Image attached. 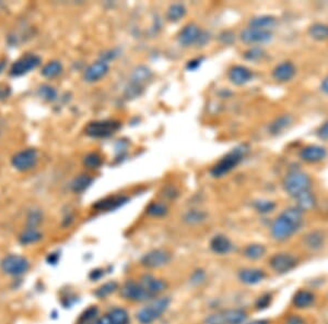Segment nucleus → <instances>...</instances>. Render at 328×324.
Here are the masks:
<instances>
[{
	"label": "nucleus",
	"mask_w": 328,
	"mask_h": 324,
	"mask_svg": "<svg viewBox=\"0 0 328 324\" xmlns=\"http://www.w3.org/2000/svg\"><path fill=\"white\" fill-rule=\"evenodd\" d=\"M202 60V58H200V59L197 58V59H194V60H190V61H188V63H187L186 68L188 70H196L199 66H200Z\"/></svg>",
	"instance_id": "48"
},
{
	"label": "nucleus",
	"mask_w": 328,
	"mask_h": 324,
	"mask_svg": "<svg viewBox=\"0 0 328 324\" xmlns=\"http://www.w3.org/2000/svg\"><path fill=\"white\" fill-rule=\"evenodd\" d=\"M327 156V151L325 147L316 144L304 146L300 151V158L306 163H318L325 160Z\"/></svg>",
	"instance_id": "17"
},
{
	"label": "nucleus",
	"mask_w": 328,
	"mask_h": 324,
	"mask_svg": "<svg viewBox=\"0 0 328 324\" xmlns=\"http://www.w3.org/2000/svg\"><path fill=\"white\" fill-rule=\"evenodd\" d=\"M120 128L117 120L92 121L86 127V134L91 138H108L113 135Z\"/></svg>",
	"instance_id": "6"
},
{
	"label": "nucleus",
	"mask_w": 328,
	"mask_h": 324,
	"mask_svg": "<svg viewBox=\"0 0 328 324\" xmlns=\"http://www.w3.org/2000/svg\"><path fill=\"white\" fill-rule=\"evenodd\" d=\"M171 253L164 249H154L146 253L142 258V265L147 269H159L171 261Z\"/></svg>",
	"instance_id": "10"
},
{
	"label": "nucleus",
	"mask_w": 328,
	"mask_h": 324,
	"mask_svg": "<svg viewBox=\"0 0 328 324\" xmlns=\"http://www.w3.org/2000/svg\"><path fill=\"white\" fill-rule=\"evenodd\" d=\"M84 163L86 168L98 169V167H101L103 160H102V157L98 154V153H90V154H88L84 157Z\"/></svg>",
	"instance_id": "40"
},
{
	"label": "nucleus",
	"mask_w": 328,
	"mask_h": 324,
	"mask_svg": "<svg viewBox=\"0 0 328 324\" xmlns=\"http://www.w3.org/2000/svg\"><path fill=\"white\" fill-rule=\"evenodd\" d=\"M265 276V272L260 269H243L238 272V280L248 285L258 284Z\"/></svg>",
	"instance_id": "22"
},
{
	"label": "nucleus",
	"mask_w": 328,
	"mask_h": 324,
	"mask_svg": "<svg viewBox=\"0 0 328 324\" xmlns=\"http://www.w3.org/2000/svg\"><path fill=\"white\" fill-rule=\"evenodd\" d=\"M264 55L265 54H264L262 49L258 48V47H254V48H250L248 51H245L244 57H245V59H248V60L256 61V60H258V59H262Z\"/></svg>",
	"instance_id": "43"
},
{
	"label": "nucleus",
	"mask_w": 328,
	"mask_h": 324,
	"mask_svg": "<svg viewBox=\"0 0 328 324\" xmlns=\"http://www.w3.org/2000/svg\"><path fill=\"white\" fill-rule=\"evenodd\" d=\"M62 71V66L60 61H50L48 64H45L42 69V74L45 78L52 79L55 76L60 75Z\"/></svg>",
	"instance_id": "34"
},
{
	"label": "nucleus",
	"mask_w": 328,
	"mask_h": 324,
	"mask_svg": "<svg viewBox=\"0 0 328 324\" xmlns=\"http://www.w3.org/2000/svg\"><path fill=\"white\" fill-rule=\"evenodd\" d=\"M185 14H186V8L180 3L172 4L168 10V19L172 22H178L180 19H183Z\"/></svg>",
	"instance_id": "35"
},
{
	"label": "nucleus",
	"mask_w": 328,
	"mask_h": 324,
	"mask_svg": "<svg viewBox=\"0 0 328 324\" xmlns=\"http://www.w3.org/2000/svg\"><path fill=\"white\" fill-rule=\"evenodd\" d=\"M58 258H60V256L56 255V253H52V255L48 256V261L50 263H52V264H55V263L57 262V260H58Z\"/></svg>",
	"instance_id": "54"
},
{
	"label": "nucleus",
	"mask_w": 328,
	"mask_h": 324,
	"mask_svg": "<svg viewBox=\"0 0 328 324\" xmlns=\"http://www.w3.org/2000/svg\"><path fill=\"white\" fill-rule=\"evenodd\" d=\"M103 275L102 270H96V271H92L91 274H90V279L91 280H98L101 276Z\"/></svg>",
	"instance_id": "51"
},
{
	"label": "nucleus",
	"mask_w": 328,
	"mask_h": 324,
	"mask_svg": "<svg viewBox=\"0 0 328 324\" xmlns=\"http://www.w3.org/2000/svg\"><path fill=\"white\" fill-rule=\"evenodd\" d=\"M170 300L168 297H161L152 300V302L137 312V320L140 324H151L156 321L168 308Z\"/></svg>",
	"instance_id": "4"
},
{
	"label": "nucleus",
	"mask_w": 328,
	"mask_h": 324,
	"mask_svg": "<svg viewBox=\"0 0 328 324\" xmlns=\"http://www.w3.org/2000/svg\"><path fill=\"white\" fill-rule=\"evenodd\" d=\"M98 309L94 307V306H92V307L88 308L86 311H84V314L79 317L77 324H92L98 319Z\"/></svg>",
	"instance_id": "37"
},
{
	"label": "nucleus",
	"mask_w": 328,
	"mask_h": 324,
	"mask_svg": "<svg viewBox=\"0 0 328 324\" xmlns=\"http://www.w3.org/2000/svg\"><path fill=\"white\" fill-rule=\"evenodd\" d=\"M38 93L40 96H42L44 99H48V101H54L57 95L56 91L50 85L40 86Z\"/></svg>",
	"instance_id": "42"
},
{
	"label": "nucleus",
	"mask_w": 328,
	"mask_h": 324,
	"mask_svg": "<svg viewBox=\"0 0 328 324\" xmlns=\"http://www.w3.org/2000/svg\"><path fill=\"white\" fill-rule=\"evenodd\" d=\"M233 248V245L230 239L224 235H216L210 241V249L216 255L224 256L228 255Z\"/></svg>",
	"instance_id": "23"
},
{
	"label": "nucleus",
	"mask_w": 328,
	"mask_h": 324,
	"mask_svg": "<svg viewBox=\"0 0 328 324\" xmlns=\"http://www.w3.org/2000/svg\"><path fill=\"white\" fill-rule=\"evenodd\" d=\"M308 35L318 42L328 39V25L324 23H314L308 28Z\"/></svg>",
	"instance_id": "28"
},
{
	"label": "nucleus",
	"mask_w": 328,
	"mask_h": 324,
	"mask_svg": "<svg viewBox=\"0 0 328 324\" xmlns=\"http://www.w3.org/2000/svg\"><path fill=\"white\" fill-rule=\"evenodd\" d=\"M296 208L302 212H308L315 208L316 199L311 191H306L301 193L296 198Z\"/></svg>",
	"instance_id": "24"
},
{
	"label": "nucleus",
	"mask_w": 328,
	"mask_h": 324,
	"mask_svg": "<svg viewBox=\"0 0 328 324\" xmlns=\"http://www.w3.org/2000/svg\"><path fill=\"white\" fill-rule=\"evenodd\" d=\"M276 23H277L276 19L272 15H260L252 19L250 22V26L255 28L266 29V31H272V28L276 25Z\"/></svg>",
	"instance_id": "25"
},
{
	"label": "nucleus",
	"mask_w": 328,
	"mask_h": 324,
	"mask_svg": "<svg viewBox=\"0 0 328 324\" xmlns=\"http://www.w3.org/2000/svg\"><path fill=\"white\" fill-rule=\"evenodd\" d=\"M248 324H269L266 320H255V321H252Z\"/></svg>",
	"instance_id": "55"
},
{
	"label": "nucleus",
	"mask_w": 328,
	"mask_h": 324,
	"mask_svg": "<svg viewBox=\"0 0 328 324\" xmlns=\"http://www.w3.org/2000/svg\"><path fill=\"white\" fill-rule=\"evenodd\" d=\"M270 268L277 273H286L294 270L296 265V260L289 253H277L269 260Z\"/></svg>",
	"instance_id": "14"
},
{
	"label": "nucleus",
	"mask_w": 328,
	"mask_h": 324,
	"mask_svg": "<svg viewBox=\"0 0 328 324\" xmlns=\"http://www.w3.org/2000/svg\"><path fill=\"white\" fill-rule=\"evenodd\" d=\"M324 240H325L324 233H322L320 231H314L306 236L304 243H306L308 248L316 250V249H320V247L323 246Z\"/></svg>",
	"instance_id": "29"
},
{
	"label": "nucleus",
	"mask_w": 328,
	"mask_h": 324,
	"mask_svg": "<svg viewBox=\"0 0 328 324\" xmlns=\"http://www.w3.org/2000/svg\"><path fill=\"white\" fill-rule=\"evenodd\" d=\"M92 177L89 175H80L72 180V190L76 193H81L86 190L92 184Z\"/></svg>",
	"instance_id": "31"
},
{
	"label": "nucleus",
	"mask_w": 328,
	"mask_h": 324,
	"mask_svg": "<svg viewBox=\"0 0 328 324\" xmlns=\"http://www.w3.org/2000/svg\"><path fill=\"white\" fill-rule=\"evenodd\" d=\"M202 34L204 33L200 31V28H199L196 24L190 23V24H187L186 26H184V28L180 32L178 42L182 46L190 47L192 45L200 42Z\"/></svg>",
	"instance_id": "16"
},
{
	"label": "nucleus",
	"mask_w": 328,
	"mask_h": 324,
	"mask_svg": "<svg viewBox=\"0 0 328 324\" xmlns=\"http://www.w3.org/2000/svg\"><path fill=\"white\" fill-rule=\"evenodd\" d=\"M42 234L35 228H28L26 232H23L20 235L19 241L22 245H33L38 243V241L42 239Z\"/></svg>",
	"instance_id": "32"
},
{
	"label": "nucleus",
	"mask_w": 328,
	"mask_h": 324,
	"mask_svg": "<svg viewBox=\"0 0 328 324\" xmlns=\"http://www.w3.org/2000/svg\"><path fill=\"white\" fill-rule=\"evenodd\" d=\"M270 302H272L270 295H269V294L264 295V296L260 297V299L257 300L256 307H257V309H265V308L268 307L269 305H270Z\"/></svg>",
	"instance_id": "45"
},
{
	"label": "nucleus",
	"mask_w": 328,
	"mask_h": 324,
	"mask_svg": "<svg viewBox=\"0 0 328 324\" xmlns=\"http://www.w3.org/2000/svg\"><path fill=\"white\" fill-rule=\"evenodd\" d=\"M139 284L142 286L144 290L146 291L151 299L159 296L161 293L168 288V283L161 279H158L156 276L151 274H144L140 278Z\"/></svg>",
	"instance_id": "13"
},
{
	"label": "nucleus",
	"mask_w": 328,
	"mask_h": 324,
	"mask_svg": "<svg viewBox=\"0 0 328 324\" xmlns=\"http://www.w3.org/2000/svg\"><path fill=\"white\" fill-rule=\"evenodd\" d=\"M292 123V117L290 115H284L277 118L276 120L272 122V125L269 126V132L272 134H278L282 132L284 129L288 128Z\"/></svg>",
	"instance_id": "30"
},
{
	"label": "nucleus",
	"mask_w": 328,
	"mask_h": 324,
	"mask_svg": "<svg viewBox=\"0 0 328 324\" xmlns=\"http://www.w3.org/2000/svg\"><path fill=\"white\" fill-rule=\"evenodd\" d=\"M266 253V248L260 244H252L248 245L244 249V257L250 259V260H258L262 258Z\"/></svg>",
	"instance_id": "33"
},
{
	"label": "nucleus",
	"mask_w": 328,
	"mask_h": 324,
	"mask_svg": "<svg viewBox=\"0 0 328 324\" xmlns=\"http://www.w3.org/2000/svg\"><path fill=\"white\" fill-rule=\"evenodd\" d=\"M151 71L144 66H140L132 74L130 84L126 90V96L128 98H134L139 96L144 91V86L147 81L151 79Z\"/></svg>",
	"instance_id": "7"
},
{
	"label": "nucleus",
	"mask_w": 328,
	"mask_h": 324,
	"mask_svg": "<svg viewBox=\"0 0 328 324\" xmlns=\"http://www.w3.org/2000/svg\"><path fill=\"white\" fill-rule=\"evenodd\" d=\"M40 63V58L34 54H28L16 60L10 69V74L12 76H21L26 74L31 70L38 68Z\"/></svg>",
	"instance_id": "12"
},
{
	"label": "nucleus",
	"mask_w": 328,
	"mask_h": 324,
	"mask_svg": "<svg viewBox=\"0 0 328 324\" xmlns=\"http://www.w3.org/2000/svg\"><path fill=\"white\" fill-rule=\"evenodd\" d=\"M42 222V214L38 211H32L30 215L28 217V224L30 228H35V226H38V224Z\"/></svg>",
	"instance_id": "44"
},
{
	"label": "nucleus",
	"mask_w": 328,
	"mask_h": 324,
	"mask_svg": "<svg viewBox=\"0 0 328 324\" xmlns=\"http://www.w3.org/2000/svg\"><path fill=\"white\" fill-rule=\"evenodd\" d=\"M320 90H322V92H324L328 95V76H326V78L323 80V82H322Z\"/></svg>",
	"instance_id": "53"
},
{
	"label": "nucleus",
	"mask_w": 328,
	"mask_h": 324,
	"mask_svg": "<svg viewBox=\"0 0 328 324\" xmlns=\"http://www.w3.org/2000/svg\"><path fill=\"white\" fill-rule=\"evenodd\" d=\"M253 79V72L244 66H234L229 71V80L236 85H244Z\"/></svg>",
	"instance_id": "19"
},
{
	"label": "nucleus",
	"mask_w": 328,
	"mask_h": 324,
	"mask_svg": "<svg viewBox=\"0 0 328 324\" xmlns=\"http://www.w3.org/2000/svg\"><path fill=\"white\" fill-rule=\"evenodd\" d=\"M248 319V314L241 309L224 310L210 315L204 320V324H243Z\"/></svg>",
	"instance_id": "5"
},
{
	"label": "nucleus",
	"mask_w": 328,
	"mask_h": 324,
	"mask_svg": "<svg viewBox=\"0 0 328 324\" xmlns=\"http://www.w3.org/2000/svg\"><path fill=\"white\" fill-rule=\"evenodd\" d=\"M92 324H110V323L108 321V316H104V317H101V318H98V319L94 322H93Z\"/></svg>",
	"instance_id": "52"
},
{
	"label": "nucleus",
	"mask_w": 328,
	"mask_h": 324,
	"mask_svg": "<svg viewBox=\"0 0 328 324\" xmlns=\"http://www.w3.org/2000/svg\"><path fill=\"white\" fill-rule=\"evenodd\" d=\"M303 224V212L296 206L286 209L274 221L270 233L274 239L282 241L290 238Z\"/></svg>",
	"instance_id": "1"
},
{
	"label": "nucleus",
	"mask_w": 328,
	"mask_h": 324,
	"mask_svg": "<svg viewBox=\"0 0 328 324\" xmlns=\"http://www.w3.org/2000/svg\"><path fill=\"white\" fill-rule=\"evenodd\" d=\"M110 324H130V318L128 312L122 308H113L106 315Z\"/></svg>",
	"instance_id": "26"
},
{
	"label": "nucleus",
	"mask_w": 328,
	"mask_h": 324,
	"mask_svg": "<svg viewBox=\"0 0 328 324\" xmlns=\"http://www.w3.org/2000/svg\"><path fill=\"white\" fill-rule=\"evenodd\" d=\"M10 95V87L7 85H0V99L7 98Z\"/></svg>",
	"instance_id": "49"
},
{
	"label": "nucleus",
	"mask_w": 328,
	"mask_h": 324,
	"mask_svg": "<svg viewBox=\"0 0 328 324\" xmlns=\"http://www.w3.org/2000/svg\"><path fill=\"white\" fill-rule=\"evenodd\" d=\"M0 267H2V270L6 274L11 276H20L28 272V269H30V262L24 257L10 255L2 259Z\"/></svg>",
	"instance_id": "8"
},
{
	"label": "nucleus",
	"mask_w": 328,
	"mask_h": 324,
	"mask_svg": "<svg viewBox=\"0 0 328 324\" xmlns=\"http://www.w3.org/2000/svg\"><path fill=\"white\" fill-rule=\"evenodd\" d=\"M296 68L290 61H284L274 69L272 76L274 80L279 82H286L290 81L296 75Z\"/></svg>",
	"instance_id": "21"
},
{
	"label": "nucleus",
	"mask_w": 328,
	"mask_h": 324,
	"mask_svg": "<svg viewBox=\"0 0 328 324\" xmlns=\"http://www.w3.org/2000/svg\"><path fill=\"white\" fill-rule=\"evenodd\" d=\"M38 161V151L34 149H28L24 151H21L12 157V163L14 167L21 172H26L30 170L33 167L36 166Z\"/></svg>",
	"instance_id": "11"
},
{
	"label": "nucleus",
	"mask_w": 328,
	"mask_h": 324,
	"mask_svg": "<svg viewBox=\"0 0 328 324\" xmlns=\"http://www.w3.org/2000/svg\"><path fill=\"white\" fill-rule=\"evenodd\" d=\"M312 180L310 176L301 170H292L286 176L284 180V188L289 196L296 198L301 193L311 189Z\"/></svg>",
	"instance_id": "3"
},
{
	"label": "nucleus",
	"mask_w": 328,
	"mask_h": 324,
	"mask_svg": "<svg viewBox=\"0 0 328 324\" xmlns=\"http://www.w3.org/2000/svg\"><path fill=\"white\" fill-rule=\"evenodd\" d=\"M248 147L246 145H240L236 149H233L230 153L222 157L221 160L216 163L214 166L210 170V174L214 178H221V177L229 174L232 169L236 168L238 165L248 154Z\"/></svg>",
	"instance_id": "2"
},
{
	"label": "nucleus",
	"mask_w": 328,
	"mask_h": 324,
	"mask_svg": "<svg viewBox=\"0 0 328 324\" xmlns=\"http://www.w3.org/2000/svg\"><path fill=\"white\" fill-rule=\"evenodd\" d=\"M117 288H118V284L116 282H108L105 283L102 286H100L98 290L94 292V295L100 298V299H104L108 296H110V294H113Z\"/></svg>",
	"instance_id": "36"
},
{
	"label": "nucleus",
	"mask_w": 328,
	"mask_h": 324,
	"mask_svg": "<svg viewBox=\"0 0 328 324\" xmlns=\"http://www.w3.org/2000/svg\"><path fill=\"white\" fill-rule=\"evenodd\" d=\"M288 324H304V322H303V320L301 319L300 317H298V316H292V317L289 318Z\"/></svg>",
	"instance_id": "50"
},
{
	"label": "nucleus",
	"mask_w": 328,
	"mask_h": 324,
	"mask_svg": "<svg viewBox=\"0 0 328 324\" xmlns=\"http://www.w3.org/2000/svg\"><path fill=\"white\" fill-rule=\"evenodd\" d=\"M147 214H149L150 216H154V217H162L164 215L168 214V206L163 203H158V202H154L151 203L148 208H147Z\"/></svg>",
	"instance_id": "39"
},
{
	"label": "nucleus",
	"mask_w": 328,
	"mask_h": 324,
	"mask_svg": "<svg viewBox=\"0 0 328 324\" xmlns=\"http://www.w3.org/2000/svg\"><path fill=\"white\" fill-rule=\"evenodd\" d=\"M318 137L320 140H324V141H327V140H328V121L324 122L323 125H322V126L318 128Z\"/></svg>",
	"instance_id": "46"
},
{
	"label": "nucleus",
	"mask_w": 328,
	"mask_h": 324,
	"mask_svg": "<svg viewBox=\"0 0 328 324\" xmlns=\"http://www.w3.org/2000/svg\"><path fill=\"white\" fill-rule=\"evenodd\" d=\"M120 296L128 302L132 303H144L150 300V296L146 293L139 282L127 281L120 287Z\"/></svg>",
	"instance_id": "9"
},
{
	"label": "nucleus",
	"mask_w": 328,
	"mask_h": 324,
	"mask_svg": "<svg viewBox=\"0 0 328 324\" xmlns=\"http://www.w3.org/2000/svg\"><path fill=\"white\" fill-rule=\"evenodd\" d=\"M108 63L105 60H100L94 63H92L91 66L86 70L84 72V79L88 82H96L100 79H102L103 76L106 75L108 72Z\"/></svg>",
	"instance_id": "20"
},
{
	"label": "nucleus",
	"mask_w": 328,
	"mask_h": 324,
	"mask_svg": "<svg viewBox=\"0 0 328 324\" xmlns=\"http://www.w3.org/2000/svg\"><path fill=\"white\" fill-rule=\"evenodd\" d=\"M272 31L266 29L255 28V27H246L241 33V39L246 44H258L266 43L272 39Z\"/></svg>",
	"instance_id": "15"
},
{
	"label": "nucleus",
	"mask_w": 328,
	"mask_h": 324,
	"mask_svg": "<svg viewBox=\"0 0 328 324\" xmlns=\"http://www.w3.org/2000/svg\"><path fill=\"white\" fill-rule=\"evenodd\" d=\"M314 302V295L308 291H298L294 297V305L298 309H304Z\"/></svg>",
	"instance_id": "27"
},
{
	"label": "nucleus",
	"mask_w": 328,
	"mask_h": 324,
	"mask_svg": "<svg viewBox=\"0 0 328 324\" xmlns=\"http://www.w3.org/2000/svg\"><path fill=\"white\" fill-rule=\"evenodd\" d=\"M127 202H130V198L126 196H113L100 200L96 204H93V209L100 212H110L122 208Z\"/></svg>",
	"instance_id": "18"
},
{
	"label": "nucleus",
	"mask_w": 328,
	"mask_h": 324,
	"mask_svg": "<svg viewBox=\"0 0 328 324\" xmlns=\"http://www.w3.org/2000/svg\"><path fill=\"white\" fill-rule=\"evenodd\" d=\"M274 206H276L274 203L272 201H268V200H258V201H256L254 203L255 210L262 214L270 213V212L274 209Z\"/></svg>",
	"instance_id": "41"
},
{
	"label": "nucleus",
	"mask_w": 328,
	"mask_h": 324,
	"mask_svg": "<svg viewBox=\"0 0 328 324\" xmlns=\"http://www.w3.org/2000/svg\"><path fill=\"white\" fill-rule=\"evenodd\" d=\"M204 280V273L202 271H196L192 276V282L195 283V284H199V283H202Z\"/></svg>",
	"instance_id": "47"
},
{
	"label": "nucleus",
	"mask_w": 328,
	"mask_h": 324,
	"mask_svg": "<svg viewBox=\"0 0 328 324\" xmlns=\"http://www.w3.org/2000/svg\"><path fill=\"white\" fill-rule=\"evenodd\" d=\"M207 214L204 213L202 211H197V210H192L187 212V213L184 215V222L187 224H192V225H195V224H199L206 220Z\"/></svg>",
	"instance_id": "38"
}]
</instances>
